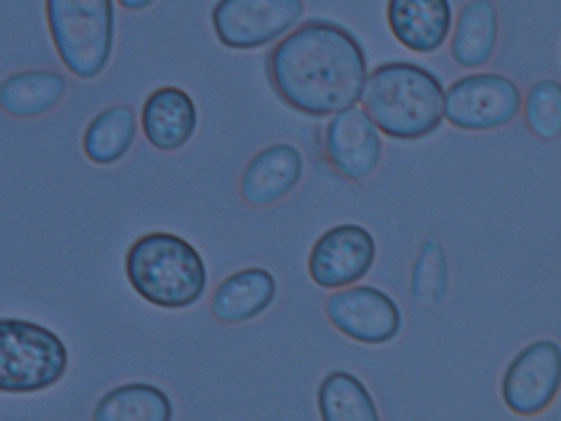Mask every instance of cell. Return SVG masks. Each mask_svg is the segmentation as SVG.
I'll list each match as a JSON object with an SVG mask.
<instances>
[{
	"label": "cell",
	"instance_id": "8",
	"mask_svg": "<svg viewBox=\"0 0 561 421\" xmlns=\"http://www.w3.org/2000/svg\"><path fill=\"white\" fill-rule=\"evenodd\" d=\"M561 391V344L534 340L505 367L501 396L505 408L519 417H538L552 408Z\"/></svg>",
	"mask_w": 561,
	"mask_h": 421
},
{
	"label": "cell",
	"instance_id": "11",
	"mask_svg": "<svg viewBox=\"0 0 561 421\" xmlns=\"http://www.w3.org/2000/svg\"><path fill=\"white\" fill-rule=\"evenodd\" d=\"M323 152L330 167L346 181H367L381 164V132L365 109L351 105L330 117L323 136Z\"/></svg>",
	"mask_w": 561,
	"mask_h": 421
},
{
	"label": "cell",
	"instance_id": "13",
	"mask_svg": "<svg viewBox=\"0 0 561 421\" xmlns=\"http://www.w3.org/2000/svg\"><path fill=\"white\" fill-rule=\"evenodd\" d=\"M386 22L393 38L414 55H433L454 29L451 0H389Z\"/></svg>",
	"mask_w": 561,
	"mask_h": 421
},
{
	"label": "cell",
	"instance_id": "20",
	"mask_svg": "<svg viewBox=\"0 0 561 421\" xmlns=\"http://www.w3.org/2000/svg\"><path fill=\"white\" fill-rule=\"evenodd\" d=\"M321 421H381L370 389L348 371L328 373L316 394Z\"/></svg>",
	"mask_w": 561,
	"mask_h": 421
},
{
	"label": "cell",
	"instance_id": "16",
	"mask_svg": "<svg viewBox=\"0 0 561 421\" xmlns=\"http://www.w3.org/2000/svg\"><path fill=\"white\" fill-rule=\"evenodd\" d=\"M499 10L491 0H468L451 29L449 52L461 68H482L499 45Z\"/></svg>",
	"mask_w": 561,
	"mask_h": 421
},
{
	"label": "cell",
	"instance_id": "2",
	"mask_svg": "<svg viewBox=\"0 0 561 421\" xmlns=\"http://www.w3.org/2000/svg\"><path fill=\"white\" fill-rule=\"evenodd\" d=\"M360 101L377 129L393 140H424L445 120L440 76L412 61L379 64L367 76Z\"/></svg>",
	"mask_w": 561,
	"mask_h": 421
},
{
	"label": "cell",
	"instance_id": "5",
	"mask_svg": "<svg viewBox=\"0 0 561 421\" xmlns=\"http://www.w3.org/2000/svg\"><path fill=\"white\" fill-rule=\"evenodd\" d=\"M68 371V346L41 323L0 319V394H38Z\"/></svg>",
	"mask_w": 561,
	"mask_h": 421
},
{
	"label": "cell",
	"instance_id": "14",
	"mask_svg": "<svg viewBox=\"0 0 561 421\" xmlns=\"http://www.w3.org/2000/svg\"><path fill=\"white\" fill-rule=\"evenodd\" d=\"M199 125L197 103L181 87H160L140 111V129L154 150L175 152L185 148Z\"/></svg>",
	"mask_w": 561,
	"mask_h": 421
},
{
	"label": "cell",
	"instance_id": "3",
	"mask_svg": "<svg viewBox=\"0 0 561 421\" xmlns=\"http://www.w3.org/2000/svg\"><path fill=\"white\" fill-rule=\"evenodd\" d=\"M125 272L136 295L169 311L195 307L208 284L202 253L187 239L171 232L138 237L127 251Z\"/></svg>",
	"mask_w": 561,
	"mask_h": 421
},
{
	"label": "cell",
	"instance_id": "10",
	"mask_svg": "<svg viewBox=\"0 0 561 421\" xmlns=\"http://www.w3.org/2000/svg\"><path fill=\"white\" fill-rule=\"evenodd\" d=\"M325 316L344 338L367 346L389 344L402 330L400 305L377 286L335 291L325 300Z\"/></svg>",
	"mask_w": 561,
	"mask_h": 421
},
{
	"label": "cell",
	"instance_id": "18",
	"mask_svg": "<svg viewBox=\"0 0 561 421\" xmlns=\"http://www.w3.org/2000/svg\"><path fill=\"white\" fill-rule=\"evenodd\" d=\"M173 400L150 382H129L105 391L92 410V421H173Z\"/></svg>",
	"mask_w": 561,
	"mask_h": 421
},
{
	"label": "cell",
	"instance_id": "17",
	"mask_svg": "<svg viewBox=\"0 0 561 421\" xmlns=\"http://www.w3.org/2000/svg\"><path fill=\"white\" fill-rule=\"evenodd\" d=\"M68 92V80L47 68L20 70L0 82V111L10 117H43L55 111Z\"/></svg>",
	"mask_w": 561,
	"mask_h": 421
},
{
	"label": "cell",
	"instance_id": "4",
	"mask_svg": "<svg viewBox=\"0 0 561 421\" xmlns=\"http://www.w3.org/2000/svg\"><path fill=\"white\" fill-rule=\"evenodd\" d=\"M47 29L68 73L96 80L113 59V0H45Z\"/></svg>",
	"mask_w": 561,
	"mask_h": 421
},
{
	"label": "cell",
	"instance_id": "1",
	"mask_svg": "<svg viewBox=\"0 0 561 421\" xmlns=\"http://www.w3.org/2000/svg\"><path fill=\"white\" fill-rule=\"evenodd\" d=\"M370 64L354 31L330 20H307L276 43L267 78L288 109L332 117L363 99Z\"/></svg>",
	"mask_w": 561,
	"mask_h": 421
},
{
	"label": "cell",
	"instance_id": "22",
	"mask_svg": "<svg viewBox=\"0 0 561 421\" xmlns=\"http://www.w3.org/2000/svg\"><path fill=\"white\" fill-rule=\"evenodd\" d=\"M524 122L534 136L542 140H554L561 136V82L538 80L531 84L522 101Z\"/></svg>",
	"mask_w": 561,
	"mask_h": 421
},
{
	"label": "cell",
	"instance_id": "19",
	"mask_svg": "<svg viewBox=\"0 0 561 421\" xmlns=\"http://www.w3.org/2000/svg\"><path fill=\"white\" fill-rule=\"evenodd\" d=\"M138 117L131 105H111L101 111L82 134V152L99 167H113L125 160L136 144Z\"/></svg>",
	"mask_w": 561,
	"mask_h": 421
},
{
	"label": "cell",
	"instance_id": "6",
	"mask_svg": "<svg viewBox=\"0 0 561 421\" xmlns=\"http://www.w3.org/2000/svg\"><path fill=\"white\" fill-rule=\"evenodd\" d=\"M522 92L515 80L501 73H470L445 90L443 113L461 132H494L522 113Z\"/></svg>",
	"mask_w": 561,
	"mask_h": 421
},
{
	"label": "cell",
	"instance_id": "7",
	"mask_svg": "<svg viewBox=\"0 0 561 421\" xmlns=\"http://www.w3.org/2000/svg\"><path fill=\"white\" fill-rule=\"evenodd\" d=\"M305 16V0H218L210 24L227 49H262L288 35Z\"/></svg>",
	"mask_w": 561,
	"mask_h": 421
},
{
	"label": "cell",
	"instance_id": "15",
	"mask_svg": "<svg viewBox=\"0 0 561 421\" xmlns=\"http://www.w3.org/2000/svg\"><path fill=\"white\" fill-rule=\"evenodd\" d=\"M278 295L276 276L265 268H243L227 278L210 295V314L220 323H249L265 314Z\"/></svg>",
	"mask_w": 561,
	"mask_h": 421
},
{
	"label": "cell",
	"instance_id": "23",
	"mask_svg": "<svg viewBox=\"0 0 561 421\" xmlns=\"http://www.w3.org/2000/svg\"><path fill=\"white\" fill-rule=\"evenodd\" d=\"M154 0H117V5H122L125 10L131 12H140V10H148Z\"/></svg>",
	"mask_w": 561,
	"mask_h": 421
},
{
	"label": "cell",
	"instance_id": "9",
	"mask_svg": "<svg viewBox=\"0 0 561 421\" xmlns=\"http://www.w3.org/2000/svg\"><path fill=\"white\" fill-rule=\"evenodd\" d=\"M375 235L358 223H342L330 227L313 241L307 270L316 286L340 291L360 284L375 268Z\"/></svg>",
	"mask_w": 561,
	"mask_h": 421
},
{
	"label": "cell",
	"instance_id": "12",
	"mask_svg": "<svg viewBox=\"0 0 561 421\" xmlns=\"http://www.w3.org/2000/svg\"><path fill=\"white\" fill-rule=\"evenodd\" d=\"M305 157L293 144H272L257 150L239 179L241 200L249 206H272L302 183Z\"/></svg>",
	"mask_w": 561,
	"mask_h": 421
},
{
	"label": "cell",
	"instance_id": "21",
	"mask_svg": "<svg viewBox=\"0 0 561 421\" xmlns=\"http://www.w3.org/2000/svg\"><path fill=\"white\" fill-rule=\"evenodd\" d=\"M449 286L447 255L437 239H424L414 258V268L410 276V293L419 305L435 307L445 300Z\"/></svg>",
	"mask_w": 561,
	"mask_h": 421
}]
</instances>
